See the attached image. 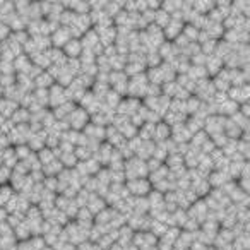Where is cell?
I'll return each mask as SVG.
<instances>
[{
    "instance_id": "6da1fadb",
    "label": "cell",
    "mask_w": 250,
    "mask_h": 250,
    "mask_svg": "<svg viewBox=\"0 0 250 250\" xmlns=\"http://www.w3.org/2000/svg\"><path fill=\"white\" fill-rule=\"evenodd\" d=\"M147 167L146 161L139 160V158L132 156L130 160H127L124 163V177L125 182L129 180H137V178H147Z\"/></svg>"
},
{
    "instance_id": "7a4b0ae2",
    "label": "cell",
    "mask_w": 250,
    "mask_h": 250,
    "mask_svg": "<svg viewBox=\"0 0 250 250\" xmlns=\"http://www.w3.org/2000/svg\"><path fill=\"white\" fill-rule=\"evenodd\" d=\"M147 79L146 74H139V76L129 77V83H127V98H134V100H144L147 91Z\"/></svg>"
},
{
    "instance_id": "3957f363",
    "label": "cell",
    "mask_w": 250,
    "mask_h": 250,
    "mask_svg": "<svg viewBox=\"0 0 250 250\" xmlns=\"http://www.w3.org/2000/svg\"><path fill=\"white\" fill-rule=\"evenodd\" d=\"M125 188L130 197H147V194L153 190V185L147 178H137V180L125 182Z\"/></svg>"
},
{
    "instance_id": "277c9868",
    "label": "cell",
    "mask_w": 250,
    "mask_h": 250,
    "mask_svg": "<svg viewBox=\"0 0 250 250\" xmlns=\"http://www.w3.org/2000/svg\"><path fill=\"white\" fill-rule=\"evenodd\" d=\"M214 87H212V83L209 77H206V79H201V81H195V87H194V93H192V96L197 98L201 103H209V101L212 100V96H214Z\"/></svg>"
},
{
    "instance_id": "5b68a950",
    "label": "cell",
    "mask_w": 250,
    "mask_h": 250,
    "mask_svg": "<svg viewBox=\"0 0 250 250\" xmlns=\"http://www.w3.org/2000/svg\"><path fill=\"white\" fill-rule=\"evenodd\" d=\"M67 125H69L70 130H77V132H83L84 127L89 124V115L83 110L81 106H76L74 111L65 118Z\"/></svg>"
},
{
    "instance_id": "8992f818",
    "label": "cell",
    "mask_w": 250,
    "mask_h": 250,
    "mask_svg": "<svg viewBox=\"0 0 250 250\" xmlns=\"http://www.w3.org/2000/svg\"><path fill=\"white\" fill-rule=\"evenodd\" d=\"M208 214H209L208 206H206V202L202 201V199H197L195 202H192V204L188 206V209H187V216L190 219H194V221L197 223L199 226H201L202 223L206 221Z\"/></svg>"
},
{
    "instance_id": "52a82bcc",
    "label": "cell",
    "mask_w": 250,
    "mask_h": 250,
    "mask_svg": "<svg viewBox=\"0 0 250 250\" xmlns=\"http://www.w3.org/2000/svg\"><path fill=\"white\" fill-rule=\"evenodd\" d=\"M141 100H134V98H122V101L118 103V106L115 108V113L120 115V117L130 118L137 110L141 108Z\"/></svg>"
},
{
    "instance_id": "ba28073f",
    "label": "cell",
    "mask_w": 250,
    "mask_h": 250,
    "mask_svg": "<svg viewBox=\"0 0 250 250\" xmlns=\"http://www.w3.org/2000/svg\"><path fill=\"white\" fill-rule=\"evenodd\" d=\"M158 243V238H154L149 231H136L132 238V245L137 250H151Z\"/></svg>"
},
{
    "instance_id": "9c48e42d",
    "label": "cell",
    "mask_w": 250,
    "mask_h": 250,
    "mask_svg": "<svg viewBox=\"0 0 250 250\" xmlns=\"http://www.w3.org/2000/svg\"><path fill=\"white\" fill-rule=\"evenodd\" d=\"M225 122L226 118L225 117H219V115H211L204 120V132L208 134L209 137L211 136H216V134H221L225 130Z\"/></svg>"
},
{
    "instance_id": "30bf717a",
    "label": "cell",
    "mask_w": 250,
    "mask_h": 250,
    "mask_svg": "<svg viewBox=\"0 0 250 250\" xmlns=\"http://www.w3.org/2000/svg\"><path fill=\"white\" fill-rule=\"evenodd\" d=\"M185 22L182 19H175L171 18L170 22L163 28V36H165V42H175L178 36L182 35V29H184Z\"/></svg>"
},
{
    "instance_id": "8fae6325",
    "label": "cell",
    "mask_w": 250,
    "mask_h": 250,
    "mask_svg": "<svg viewBox=\"0 0 250 250\" xmlns=\"http://www.w3.org/2000/svg\"><path fill=\"white\" fill-rule=\"evenodd\" d=\"M228 100H231L236 104H243L249 103V96H250V87L249 84H242V86H233L229 87L228 93Z\"/></svg>"
},
{
    "instance_id": "7c38bea8",
    "label": "cell",
    "mask_w": 250,
    "mask_h": 250,
    "mask_svg": "<svg viewBox=\"0 0 250 250\" xmlns=\"http://www.w3.org/2000/svg\"><path fill=\"white\" fill-rule=\"evenodd\" d=\"M65 101H67L65 87L59 86V84H53V86L48 89V108L50 110H53V108L63 104Z\"/></svg>"
},
{
    "instance_id": "4fadbf2b",
    "label": "cell",
    "mask_w": 250,
    "mask_h": 250,
    "mask_svg": "<svg viewBox=\"0 0 250 250\" xmlns=\"http://www.w3.org/2000/svg\"><path fill=\"white\" fill-rule=\"evenodd\" d=\"M98 35V40H100L101 46H111L115 45V40H117V29L115 26H106V28H93Z\"/></svg>"
},
{
    "instance_id": "5bb4252c",
    "label": "cell",
    "mask_w": 250,
    "mask_h": 250,
    "mask_svg": "<svg viewBox=\"0 0 250 250\" xmlns=\"http://www.w3.org/2000/svg\"><path fill=\"white\" fill-rule=\"evenodd\" d=\"M69 40H72V36H70L69 29L67 28H62V26H59V28L55 29V31L50 35V43H52V48H59L62 50L63 45H65Z\"/></svg>"
},
{
    "instance_id": "9a60e30c",
    "label": "cell",
    "mask_w": 250,
    "mask_h": 250,
    "mask_svg": "<svg viewBox=\"0 0 250 250\" xmlns=\"http://www.w3.org/2000/svg\"><path fill=\"white\" fill-rule=\"evenodd\" d=\"M190 137H192V134L187 130L185 124H180V125H175V127H171L170 139L173 141L175 144H188Z\"/></svg>"
},
{
    "instance_id": "2e32d148",
    "label": "cell",
    "mask_w": 250,
    "mask_h": 250,
    "mask_svg": "<svg viewBox=\"0 0 250 250\" xmlns=\"http://www.w3.org/2000/svg\"><path fill=\"white\" fill-rule=\"evenodd\" d=\"M62 53L65 55V59L77 60L81 57V53H83V46H81V42H79V40H76V38L69 40V42L63 45Z\"/></svg>"
},
{
    "instance_id": "e0dca14e",
    "label": "cell",
    "mask_w": 250,
    "mask_h": 250,
    "mask_svg": "<svg viewBox=\"0 0 250 250\" xmlns=\"http://www.w3.org/2000/svg\"><path fill=\"white\" fill-rule=\"evenodd\" d=\"M204 69H206V74H208V77L211 79V77L218 76V74L221 72L223 69H225V65H223V60H219L216 55H209L208 59H206Z\"/></svg>"
},
{
    "instance_id": "ac0fdd59",
    "label": "cell",
    "mask_w": 250,
    "mask_h": 250,
    "mask_svg": "<svg viewBox=\"0 0 250 250\" xmlns=\"http://www.w3.org/2000/svg\"><path fill=\"white\" fill-rule=\"evenodd\" d=\"M158 53H160V57H161V60L163 62H167V63H171L175 59L178 57V50L175 48V45L171 42H165L163 45L158 48Z\"/></svg>"
},
{
    "instance_id": "d6986e66",
    "label": "cell",
    "mask_w": 250,
    "mask_h": 250,
    "mask_svg": "<svg viewBox=\"0 0 250 250\" xmlns=\"http://www.w3.org/2000/svg\"><path fill=\"white\" fill-rule=\"evenodd\" d=\"M108 206L104 204V199L103 197H100V195H96V194H91L89 195V201H87V204H86V209L91 212L93 216H96V214H100L103 209H106Z\"/></svg>"
},
{
    "instance_id": "ffe728a7",
    "label": "cell",
    "mask_w": 250,
    "mask_h": 250,
    "mask_svg": "<svg viewBox=\"0 0 250 250\" xmlns=\"http://www.w3.org/2000/svg\"><path fill=\"white\" fill-rule=\"evenodd\" d=\"M76 106H77V104L70 103V101H65L63 104H60V106L53 108V110H50V111H52L53 118H55L57 122H60V120H65V118L69 117L70 113H72Z\"/></svg>"
},
{
    "instance_id": "44dd1931",
    "label": "cell",
    "mask_w": 250,
    "mask_h": 250,
    "mask_svg": "<svg viewBox=\"0 0 250 250\" xmlns=\"http://www.w3.org/2000/svg\"><path fill=\"white\" fill-rule=\"evenodd\" d=\"M171 136V129L168 127L165 122H160V124L154 125V137H153V143H165L168 141Z\"/></svg>"
},
{
    "instance_id": "7402d4cb",
    "label": "cell",
    "mask_w": 250,
    "mask_h": 250,
    "mask_svg": "<svg viewBox=\"0 0 250 250\" xmlns=\"http://www.w3.org/2000/svg\"><path fill=\"white\" fill-rule=\"evenodd\" d=\"M33 84H35V89H50V87L55 84V79H53L46 70H43L42 74H38V76L33 79Z\"/></svg>"
},
{
    "instance_id": "603a6c76",
    "label": "cell",
    "mask_w": 250,
    "mask_h": 250,
    "mask_svg": "<svg viewBox=\"0 0 250 250\" xmlns=\"http://www.w3.org/2000/svg\"><path fill=\"white\" fill-rule=\"evenodd\" d=\"M18 108H19L18 103H14V101H11V100H5L4 96L0 98V117H2V118L9 120V118L12 117V113H14Z\"/></svg>"
},
{
    "instance_id": "cb8c5ba5",
    "label": "cell",
    "mask_w": 250,
    "mask_h": 250,
    "mask_svg": "<svg viewBox=\"0 0 250 250\" xmlns=\"http://www.w3.org/2000/svg\"><path fill=\"white\" fill-rule=\"evenodd\" d=\"M16 86L19 87L21 93H31V91L35 89L33 79L26 76V74H16Z\"/></svg>"
},
{
    "instance_id": "d4e9b609",
    "label": "cell",
    "mask_w": 250,
    "mask_h": 250,
    "mask_svg": "<svg viewBox=\"0 0 250 250\" xmlns=\"http://www.w3.org/2000/svg\"><path fill=\"white\" fill-rule=\"evenodd\" d=\"M12 65H14L16 74H26V70L31 67V60H29V57H26L24 53H21V55H18L12 60Z\"/></svg>"
},
{
    "instance_id": "484cf974",
    "label": "cell",
    "mask_w": 250,
    "mask_h": 250,
    "mask_svg": "<svg viewBox=\"0 0 250 250\" xmlns=\"http://www.w3.org/2000/svg\"><path fill=\"white\" fill-rule=\"evenodd\" d=\"M12 235H14L16 242H26V240L31 238V229H29V226L26 225V223H21L19 226H16L14 229H12Z\"/></svg>"
},
{
    "instance_id": "4316f807",
    "label": "cell",
    "mask_w": 250,
    "mask_h": 250,
    "mask_svg": "<svg viewBox=\"0 0 250 250\" xmlns=\"http://www.w3.org/2000/svg\"><path fill=\"white\" fill-rule=\"evenodd\" d=\"M36 158H38L40 165L42 167H45V165L52 163V161L57 160L55 153H53V149H50V147H43V149H40L38 153H36Z\"/></svg>"
},
{
    "instance_id": "83f0119b",
    "label": "cell",
    "mask_w": 250,
    "mask_h": 250,
    "mask_svg": "<svg viewBox=\"0 0 250 250\" xmlns=\"http://www.w3.org/2000/svg\"><path fill=\"white\" fill-rule=\"evenodd\" d=\"M62 170H63V167L60 165L59 160H55V161H52V163L42 167V173L45 175V177H57Z\"/></svg>"
},
{
    "instance_id": "f1b7e54d",
    "label": "cell",
    "mask_w": 250,
    "mask_h": 250,
    "mask_svg": "<svg viewBox=\"0 0 250 250\" xmlns=\"http://www.w3.org/2000/svg\"><path fill=\"white\" fill-rule=\"evenodd\" d=\"M59 161H60V165L63 167V170H74V168H76V165L79 163V161H77V158L74 156V153H62V154H60V158H59Z\"/></svg>"
},
{
    "instance_id": "f546056e",
    "label": "cell",
    "mask_w": 250,
    "mask_h": 250,
    "mask_svg": "<svg viewBox=\"0 0 250 250\" xmlns=\"http://www.w3.org/2000/svg\"><path fill=\"white\" fill-rule=\"evenodd\" d=\"M170 19H171V16L170 14H167V12L163 11V9H158L156 12H154V19H153V24L154 26H158L160 29H163L165 26L170 22Z\"/></svg>"
},
{
    "instance_id": "4dcf8cb0",
    "label": "cell",
    "mask_w": 250,
    "mask_h": 250,
    "mask_svg": "<svg viewBox=\"0 0 250 250\" xmlns=\"http://www.w3.org/2000/svg\"><path fill=\"white\" fill-rule=\"evenodd\" d=\"M201 104L202 103L195 96H188L187 100H185V111H187V117H192V115L197 113Z\"/></svg>"
},
{
    "instance_id": "1f68e13d",
    "label": "cell",
    "mask_w": 250,
    "mask_h": 250,
    "mask_svg": "<svg viewBox=\"0 0 250 250\" xmlns=\"http://www.w3.org/2000/svg\"><path fill=\"white\" fill-rule=\"evenodd\" d=\"M199 33H201V31H199L197 28H194V26H192V24H188V22L184 26V29H182V35H184L185 38H187L190 43H197Z\"/></svg>"
},
{
    "instance_id": "d6a6232c",
    "label": "cell",
    "mask_w": 250,
    "mask_h": 250,
    "mask_svg": "<svg viewBox=\"0 0 250 250\" xmlns=\"http://www.w3.org/2000/svg\"><path fill=\"white\" fill-rule=\"evenodd\" d=\"M14 154H16V158H18V161H24L31 156L33 151L29 149L28 144H19V146H14Z\"/></svg>"
},
{
    "instance_id": "836d02e7",
    "label": "cell",
    "mask_w": 250,
    "mask_h": 250,
    "mask_svg": "<svg viewBox=\"0 0 250 250\" xmlns=\"http://www.w3.org/2000/svg\"><path fill=\"white\" fill-rule=\"evenodd\" d=\"M16 192L11 188V185H0V208H4L9 201L12 199Z\"/></svg>"
},
{
    "instance_id": "e575fe53",
    "label": "cell",
    "mask_w": 250,
    "mask_h": 250,
    "mask_svg": "<svg viewBox=\"0 0 250 250\" xmlns=\"http://www.w3.org/2000/svg\"><path fill=\"white\" fill-rule=\"evenodd\" d=\"M18 245L16 242L14 235H5V236H0V250H9L11 247Z\"/></svg>"
},
{
    "instance_id": "d590c367",
    "label": "cell",
    "mask_w": 250,
    "mask_h": 250,
    "mask_svg": "<svg viewBox=\"0 0 250 250\" xmlns=\"http://www.w3.org/2000/svg\"><path fill=\"white\" fill-rule=\"evenodd\" d=\"M12 177V170L4 165H0V185H9V180Z\"/></svg>"
},
{
    "instance_id": "8d00e7d4",
    "label": "cell",
    "mask_w": 250,
    "mask_h": 250,
    "mask_svg": "<svg viewBox=\"0 0 250 250\" xmlns=\"http://www.w3.org/2000/svg\"><path fill=\"white\" fill-rule=\"evenodd\" d=\"M9 36H11V29H9V26L4 24V22H0V43H4Z\"/></svg>"
},
{
    "instance_id": "74e56055",
    "label": "cell",
    "mask_w": 250,
    "mask_h": 250,
    "mask_svg": "<svg viewBox=\"0 0 250 250\" xmlns=\"http://www.w3.org/2000/svg\"><path fill=\"white\" fill-rule=\"evenodd\" d=\"M60 250H77V247L76 245H72V243H63L62 247H60Z\"/></svg>"
},
{
    "instance_id": "f35d334b",
    "label": "cell",
    "mask_w": 250,
    "mask_h": 250,
    "mask_svg": "<svg viewBox=\"0 0 250 250\" xmlns=\"http://www.w3.org/2000/svg\"><path fill=\"white\" fill-rule=\"evenodd\" d=\"M9 216V212L5 211V208H0V221H5Z\"/></svg>"
},
{
    "instance_id": "ab89813d",
    "label": "cell",
    "mask_w": 250,
    "mask_h": 250,
    "mask_svg": "<svg viewBox=\"0 0 250 250\" xmlns=\"http://www.w3.org/2000/svg\"><path fill=\"white\" fill-rule=\"evenodd\" d=\"M0 77H2V72H0Z\"/></svg>"
}]
</instances>
